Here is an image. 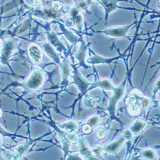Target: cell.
Returning a JSON list of instances; mask_svg holds the SVG:
<instances>
[{"mask_svg": "<svg viewBox=\"0 0 160 160\" xmlns=\"http://www.w3.org/2000/svg\"><path fill=\"white\" fill-rule=\"evenodd\" d=\"M125 85H126V82H124L121 85H120L118 87H115L113 90V94L110 100V103L107 108L112 117H115L117 104L118 101L121 99L122 96L124 95Z\"/></svg>", "mask_w": 160, "mask_h": 160, "instance_id": "obj_1", "label": "cell"}, {"mask_svg": "<svg viewBox=\"0 0 160 160\" xmlns=\"http://www.w3.org/2000/svg\"><path fill=\"white\" fill-rule=\"evenodd\" d=\"M133 25V24L124 26H120V27L116 28H110L106 29L102 32L104 34L110 36L112 37H123L126 36V33L129 30V28Z\"/></svg>", "mask_w": 160, "mask_h": 160, "instance_id": "obj_2", "label": "cell"}, {"mask_svg": "<svg viewBox=\"0 0 160 160\" xmlns=\"http://www.w3.org/2000/svg\"><path fill=\"white\" fill-rule=\"evenodd\" d=\"M74 80L75 84L76 85L77 87L79 88L82 94H84L86 92H87L89 87L92 85V83L87 82L83 78V76L76 69H75L74 71Z\"/></svg>", "mask_w": 160, "mask_h": 160, "instance_id": "obj_3", "label": "cell"}, {"mask_svg": "<svg viewBox=\"0 0 160 160\" xmlns=\"http://www.w3.org/2000/svg\"><path fill=\"white\" fill-rule=\"evenodd\" d=\"M43 82V76L41 72L35 71L30 76L26 85L30 89H37L40 87Z\"/></svg>", "mask_w": 160, "mask_h": 160, "instance_id": "obj_4", "label": "cell"}, {"mask_svg": "<svg viewBox=\"0 0 160 160\" xmlns=\"http://www.w3.org/2000/svg\"><path fill=\"white\" fill-rule=\"evenodd\" d=\"M125 141H126V138L123 136L121 138H119V139L112 142L111 143L106 145L103 148V149L107 153L113 154L120 149V148H121L123 145Z\"/></svg>", "mask_w": 160, "mask_h": 160, "instance_id": "obj_5", "label": "cell"}, {"mask_svg": "<svg viewBox=\"0 0 160 160\" xmlns=\"http://www.w3.org/2000/svg\"><path fill=\"white\" fill-rule=\"evenodd\" d=\"M103 6L106 12V19H107L110 13L114 11L117 7V3L121 0H97Z\"/></svg>", "mask_w": 160, "mask_h": 160, "instance_id": "obj_6", "label": "cell"}, {"mask_svg": "<svg viewBox=\"0 0 160 160\" xmlns=\"http://www.w3.org/2000/svg\"><path fill=\"white\" fill-rule=\"evenodd\" d=\"M79 151L82 155L88 159H96V156L93 154L92 151L89 149L87 143L83 138L79 139Z\"/></svg>", "mask_w": 160, "mask_h": 160, "instance_id": "obj_7", "label": "cell"}, {"mask_svg": "<svg viewBox=\"0 0 160 160\" xmlns=\"http://www.w3.org/2000/svg\"><path fill=\"white\" fill-rule=\"evenodd\" d=\"M98 87L101 88L104 90H113L114 88H115L112 84L110 80H108L107 79H102V80H100V81L96 82L93 84L92 83V85L89 87L88 91H89L92 89L98 88Z\"/></svg>", "mask_w": 160, "mask_h": 160, "instance_id": "obj_8", "label": "cell"}, {"mask_svg": "<svg viewBox=\"0 0 160 160\" xmlns=\"http://www.w3.org/2000/svg\"><path fill=\"white\" fill-rule=\"evenodd\" d=\"M117 58H118L117 57L113 58H104L99 55H94L90 58H88L86 60V62L87 63L90 65L99 64V63H111Z\"/></svg>", "mask_w": 160, "mask_h": 160, "instance_id": "obj_9", "label": "cell"}, {"mask_svg": "<svg viewBox=\"0 0 160 160\" xmlns=\"http://www.w3.org/2000/svg\"><path fill=\"white\" fill-rule=\"evenodd\" d=\"M29 55L32 60L35 63H39L42 58L41 51L37 45L32 44L29 48Z\"/></svg>", "mask_w": 160, "mask_h": 160, "instance_id": "obj_10", "label": "cell"}, {"mask_svg": "<svg viewBox=\"0 0 160 160\" xmlns=\"http://www.w3.org/2000/svg\"><path fill=\"white\" fill-rule=\"evenodd\" d=\"M146 126L147 123L145 122L138 120L129 127V129L131 131L132 134L138 135Z\"/></svg>", "mask_w": 160, "mask_h": 160, "instance_id": "obj_11", "label": "cell"}, {"mask_svg": "<svg viewBox=\"0 0 160 160\" xmlns=\"http://www.w3.org/2000/svg\"><path fill=\"white\" fill-rule=\"evenodd\" d=\"M87 46L85 41H83V40H82L81 48H80L76 57L78 59L79 62L81 63L82 65L83 66H84L85 68H86L87 67V65L85 64V58L86 54H87Z\"/></svg>", "mask_w": 160, "mask_h": 160, "instance_id": "obj_12", "label": "cell"}, {"mask_svg": "<svg viewBox=\"0 0 160 160\" xmlns=\"http://www.w3.org/2000/svg\"><path fill=\"white\" fill-rule=\"evenodd\" d=\"M59 126L62 129H63L67 131H68V132H72L75 131L77 129L76 123V122H74L73 121H69L68 122H63V123L60 124Z\"/></svg>", "mask_w": 160, "mask_h": 160, "instance_id": "obj_13", "label": "cell"}, {"mask_svg": "<svg viewBox=\"0 0 160 160\" xmlns=\"http://www.w3.org/2000/svg\"><path fill=\"white\" fill-rule=\"evenodd\" d=\"M141 156L143 158L149 159H154L156 158V154L155 152H154L153 150L151 149H145L141 152Z\"/></svg>", "mask_w": 160, "mask_h": 160, "instance_id": "obj_14", "label": "cell"}, {"mask_svg": "<svg viewBox=\"0 0 160 160\" xmlns=\"http://www.w3.org/2000/svg\"><path fill=\"white\" fill-rule=\"evenodd\" d=\"M62 72L63 80H66L67 78H68V77L69 76L70 72H71L69 65L68 64H67L66 63H63V66L62 67Z\"/></svg>", "mask_w": 160, "mask_h": 160, "instance_id": "obj_15", "label": "cell"}, {"mask_svg": "<svg viewBox=\"0 0 160 160\" xmlns=\"http://www.w3.org/2000/svg\"><path fill=\"white\" fill-rule=\"evenodd\" d=\"M99 121V117L98 115H95L93 116L92 117H90L87 122V124L89 125L90 127L93 128L95 127L96 126V124H98V122Z\"/></svg>", "mask_w": 160, "mask_h": 160, "instance_id": "obj_16", "label": "cell"}, {"mask_svg": "<svg viewBox=\"0 0 160 160\" xmlns=\"http://www.w3.org/2000/svg\"><path fill=\"white\" fill-rule=\"evenodd\" d=\"M84 102H85V106H87V107H90V108L94 107V106H95V105L96 104V99H94L91 97H87V98H86L85 99Z\"/></svg>", "mask_w": 160, "mask_h": 160, "instance_id": "obj_17", "label": "cell"}, {"mask_svg": "<svg viewBox=\"0 0 160 160\" xmlns=\"http://www.w3.org/2000/svg\"><path fill=\"white\" fill-rule=\"evenodd\" d=\"M29 148H30V144H28V145H27V144L22 145L17 149V151H18L19 155L21 156V155L24 154L26 151L28 150Z\"/></svg>", "mask_w": 160, "mask_h": 160, "instance_id": "obj_18", "label": "cell"}, {"mask_svg": "<svg viewBox=\"0 0 160 160\" xmlns=\"http://www.w3.org/2000/svg\"><path fill=\"white\" fill-rule=\"evenodd\" d=\"M124 137L126 138V140H131L132 137V133L129 129H126L124 132Z\"/></svg>", "mask_w": 160, "mask_h": 160, "instance_id": "obj_19", "label": "cell"}, {"mask_svg": "<svg viewBox=\"0 0 160 160\" xmlns=\"http://www.w3.org/2000/svg\"><path fill=\"white\" fill-rule=\"evenodd\" d=\"M66 137L68 138L69 140L71 141H72V142H74V141H76L77 139H78V137L76 135L74 134H70V135H68L66 136Z\"/></svg>", "mask_w": 160, "mask_h": 160, "instance_id": "obj_20", "label": "cell"}, {"mask_svg": "<svg viewBox=\"0 0 160 160\" xmlns=\"http://www.w3.org/2000/svg\"><path fill=\"white\" fill-rule=\"evenodd\" d=\"M159 90V79L158 80L157 82L156 83V84L154 85V89H153V93L155 94L156 93L158 92V91Z\"/></svg>", "mask_w": 160, "mask_h": 160, "instance_id": "obj_21", "label": "cell"}, {"mask_svg": "<svg viewBox=\"0 0 160 160\" xmlns=\"http://www.w3.org/2000/svg\"><path fill=\"white\" fill-rule=\"evenodd\" d=\"M105 132H106V131L104 130V129H101V130H99V131H98V137L99 138H103L104 137V135H105Z\"/></svg>", "mask_w": 160, "mask_h": 160, "instance_id": "obj_22", "label": "cell"}, {"mask_svg": "<svg viewBox=\"0 0 160 160\" xmlns=\"http://www.w3.org/2000/svg\"><path fill=\"white\" fill-rule=\"evenodd\" d=\"M68 159H81V158L77 155H71L68 158Z\"/></svg>", "mask_w": 160, "mask_h": 160, "instance_id": "obj_23", "label": "cell"}, {"mask_svg": "<svg viewBox=\"0 0 160 160\" xmlns=\"http://www.w3.org/2000/svg\"><path fill=\"white\" fill-rule=\"evenodd\" d=\"M0 115H1V111H0Z\"/></svg>", "mask_w": 160, "mask_h": 160, "instance_id": "obj_24", "label": "cell"}]
</instances>
